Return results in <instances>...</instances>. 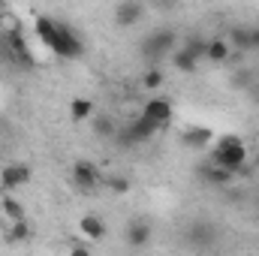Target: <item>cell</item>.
I'll use <instances>...</instances> for the list:
<instances>
[{"label": "cell", "mask_w": 259, "mask_h": 256, "mask_svg": "<svg viewBox=\"0 0 259 256\" xmlns=\"http://www.w3.org/2000/svg\"><path fill=\"white\" fill-rule=\"evenodd\" d=\"M0 24H3V9H0Z\"/></svg>", "instance_id": "obj_27"}, {"label": "cell", "mask_w": 259, "mask_h": 256, "mask_svg": "<svg viewBox=\"0 0 259 256\" xmlns=\"http://www.w3.org/2000/svg\"><path fill=\"white\" fill-rule=\"evenodd\" d=\"M229 55H232V46H229L226 36H211L208 39V52H205V61L208 64H226Z\"/></svg>", "instance_id": "obj_14"}, {"label": "cell", "mask_w": 259, "mask_h": 256, "mask_svg": "<svg viewBox=\"0 0 259 256\" xmlns=\"http://www.w3.org/2000/svg\"><path fill=\"white\" fill-rule=\"evenodd\" d=\"M78 232L88 238V241H103L106 235H109V226H106V220L103 217H97V214H84L81 220H78Z\"/></svg>", "instance_id": "obj_12"}, {"label": "cell", "mask_w": 259, "mask_h": 256, "mask_svg": "<svg viewBox=\"0 0 259 256\" xmlns=\"http://www.w3.org/2000/svg\"><path fill=\"white\" fill-rule=\"evenodd\" d=\"M69 118H72L75 124L91 121V118H94V100H88V97H75V100L69 103Z\"/></svg>", "instance_id": "obj_17"}, {"label": "cell", "mask_w": 259, "mask_h": 256, "mask_svg": "<svg viewBox=\"0 0 259 256\" xmlns=\"http://www.w3.org/2000/svg\"><path fill=\"white\" fill-rule=\"evenodd\" d=\"M69 253H75V256H88V253H91V244H84V241H75V244L69 247Z\"/></svg>", "instance_id": "obj_25"}, {"label": "cell", "mask_w": 259, "mask_h": 256, "mask_svg": "<svg viewBox=\"0 0 259 256\" xmlns=\"http://www.w3.org/2000/svg\"><path fill=\"white\" fill-rule=\"evenodd\" d=\"M211 163L226 166V169H232L235 175H241V172L247 169V145L241 142V136H235V133L220 136L217 145H214V151H211Z\"/></svg>", "instance_id": "obj_2"}, {"label": "cell", "mask_w": 259, "mask_h": 256, "mask_svg": "<svg viewBox=\"0 0 259 256\" xmlns=\"http://www.w3.org/2000/svg\"><path fill=\"white\" fill-rule=\"evenodd\" d=\"M160 130H163V127H160L157 121H151L148 115H136L127 127H118L115 142H118L121 148H136V145H145V142H151V139H154Z\"/></svg>", "instance_id": "obj_4"}, {"label": "cell", "mask_w": 259, "mask_h": 256, "mask_svg": "<svg viewBox=\"0 0 259 256\" xmlns=\"http://www.w3.org/2000/svg\"><path fill=\"white\" fill-rule=\"evenodd\" d=\"M250 81H253V72H250V69H241V72L232 78V84H235V88H241V84H250Z\"/></svg>", "instance_id": "obj_24"}, {"label": "cell", "mask_w": 259, "mask_h": 256, "mask_svg": "<svg viewBox=\"0 0 259 256\" xmlns=\"http://www.w3.org/2000/svg\"><path fill=\"white\" fill-rule=\"evenodd\" d=\"M169 61H172V66H175L178 72H187V75H190V72H196V66H199V61H196L187 49H181V46L169 55Z\"/></svg>", "instance_id": "obj_18"}, {"label": "cell", "mask_w": 259, "mask_h": 256, "mask_svg": "<svg viewBox=\"0 0 259 256\" xmlns=\"http://www.w3.org/2000/svg\"><path fill=\"white\" fill-rule=\"evenodd\" d=\"M106 190L118 193V196H130L133 184H130L127 175H109V178H106Z\"/></svg>", "instance_id": "obj_22"}, {"label": "cell", "mask_w": 259, "mask_h": 256, "mask_svg": "<svg viewBox=\"0 0 259 256\" xmlns=\"http://www.w3.org/2000/svg\"><path fill=\"white\" fill-rule=\"evenodd\" d=\"M256 55H259V52H256Z\"/></svg>", "instance_id": "obj_29"}, {"label": "cell", "mask_w": 259, "mask_h": 256, "mask_svg": "<svg viewBox=\"0 0 259 256\" xmlns=\"http://www.w3.org/2000/svg\"><path fill=\"white\" fill-rule=\"evenodd\" d=\"M0 217H3L6 223H12V220H21V217H24V205H21V202H18L9 190L0 196Z\"/></svg>", "instance_id": "obj_15"}, {"label": "cell", "mask_w": 259, "mask_h": 256, "mask_svg": "<svg viewBox=\"0 0 259 256\" xmlns=\"http://www.w3.org/2000/svg\"><path fill=\"white\" fill-rule=\"evenodd\" d=\"M3 39H6L9 58H15L21 66H33V64H36V61H33V55H30V49H27V39L21 36V30H18V27H12Z\"/></svg>", "instance_id": "obj_7"}, {"label": "cell", "mask_w": 259, "mask_h": 256, "mask_svg": "<svg viewBox=\"0 0 259 256\" xmlns=\"http://www.w3.org/2000/svg\"><path fill=\"white\" fill-rule=\"evenodd\" d=\"M178 39H181V36H178L172 27H160V30H154V33H148V36L142 39L139 52H142V58H145L148 64L154 66L157 61L169 58V55L178 49Z\"/></svg>", "instance_id": "obj_3"}, {"label": "cell", "mask_w": 259, "mask_h": 256, "mask_svg": "<svg viewBox=\"0 0 259 256\" xmlns=\"http://www.w3.org/2000/svg\"><path fill=\"white\" fill-rule=\"evenodd\" d=\"M214 142V130L211 127H202V124H193V127H184L181 133V145L193 148V151H202Z\"/></svg>", "instance_id": "obj_10"}, {"label": "cell", "mask_w": 259, "mask_h": 256, "mask_svg": "<svg viewBox=\"0 0 259 256\" xmlns=\"http://www.w3.org/2000/svg\"><path fill=\"white\" fill-rule=\"evenodd\" d=\"M142 115H148L151 121H157L160 127H166L172 121V103L166 97H151L145 106H142Z\"/></svg>", "instance_id": "obj_11"}, {"label": "cell", "mask_w": 259, "mask_h": 256, "mask_svg": "<svg viewBox=\"0 0 259 256\" xmlns=\"http://www.w3.org/2000/svg\"><path fill=\"white\" fill-rule=\"evenodd\" d=\"M151 238H154V226L148 220H133L124 229V241H127L130 247H148Z\"/></svg>", "instance_id": "obj_9"}, {"label": "cell", "mask_w": 259, "mask_h": 256, "mask_svg": "<svg viewBox=\"0 0 259 256\" xmlns=\"http://www.w3.org/2000/svg\"><path fill=\"white\" fill-rule=\"evenodd\" d=\"M33 30H36V36H39V39H42L58 58H64V61H75V58L84 55V42H81V36H78L69 24L58 21V18L36 15Z\"/></svg>", "instance_id": "obj_1"}, {"label": "cell", "mask_w": 259, "mask_h": 256, "mask_svg": "<svg viewBox=\"0 0 259 256\" xmlns=\"http://www.w3.org/2000/svg\"><path fill=\"white\" fill-rule=\"evenodd\" d=\"M145 18V6L139 3V0H121L118 6H115V24L118 27H133V24H139Z\"/></svg>", "instance_id": "obj_8"}, {"label": "cell", "mask_w": 259, "mask_h": 256, "mask_svg": "<svg viewBox=\"0 0 259 256\" xmlns=\"http://www.w3.org/2000/svg\"><path fill=\"white\" fill-rule=\"evenodd\" d=\"M256 94H259V84H256Z\"/></svg>", "instance_id": "obj_28"}, {"label": "cell", "mask_w": 259, "mask_h": 256, "mask_svg": "<svg viewBox=\"0 0 259 256\" xmlns=\"http://www.w3.org/2000/svg\"><path fill=\"white\" fill-rule=\"evenodd\" d=\"M94 136L100 139H115L118 136V124L109 115H94Z\"/></svg>", "instance_id": "obj_21"}, {"label": "cell", "mask_w": 259, "mask_h": 256, "mask_svg": "<svg viewBox=\"0 0 259 256\" xmlns=\"http://www.w3.org/2000/svg\"><path fill=\"white\" fill-rule=\"evenodd\" d=\"M30 238H33V226L27 223V217L9 223V229H6V241L9 244H21V241H30Z\"/></svg>", "instance_id": "obj_16"}, {"label": "cell", "mask_w": 259, "mask_h": 256, "mask_svg": "<svg viewBox=\"0 0 259 256\" xmlns=\"http://www.w3.org/2000/svg\"><path fill=\"white\" fill-rule=\"evenodd\" d=\"M178 46L187 49L196 61H205V52H208V39H205V36H199V33H187V36H181Z\"/></svg>", "instance_id": "obj_19"}, {"label": "cell", "mask_w": 259, "mask_h": 256, "mask_svg": "<svg viewBox=\"0 0 259 256\" xmlns=\"http://www.w3.org/2000/svg\"><path fill=\"white\" fill-rule=\"evenodd\" d=\"M226 39H229V46H232V49L250 52V27L235 24V27H229V30H226Z\"/></svg>", "instance_id": "obj_20"}, {"label": "cell", "mask_w": 259, "mask_h": 256, "mask_svg": "<svg viewBox=\"0 0 259 256\" xmlns=\"http://www.w3.org/2000/svg\"><path fill=\"white\" fill-rule=\"evenodd\" d=\"M250 52H259V24L250 27Z\"/></svg>", "instance_id": "obj_26"}, {"label": "cell", "mask_w": 259, "mask_h": 256, "mask_svg": "<svg viewBox=\"0 0 259 256\" xmlns=\"http://www.w3.org/2000/svg\"><path fill=\"white\" fill-rule=\"evenodd\" d=\"M30 169L24 166V163H9L3 172H0V190H18V187H24V184H30Z\"/></svg>", "instance_id": "obj_6"}, {"label": "cell", "mask_w": 259, "mask_h": 256, "mask_svg": "<svg viewBox=\"0 0 259 256\" xmlns=\"http://www.w3.org/2000/svg\"><path fill=\"white\" fill-rule=\"evenodd\" d=\"M163 81H166V75H163V69H157V66H151V69L142 75V88H145V91H157V88H163Z\"/></svg>", "instance_id": "obj_23"}, {"label": "cell", "mask_w": 259, "mask_h": 256, "mask_svg": "<svg viewBox=\"0 0 259 256\" xmlns=\"http://www.w3.org/2000/svg\"><path fill=\"white\" fill-rule=\"evenodd\" d=\"M72 184H75L78 190L91 193V190H97L103 181H100V172H97L94 163H88V160H75V163H72Z\"/></svg>", "instance_id": "obj_5"}, {"label": "cell", "mask_w": 259, "mask_h": 256, "mask_svg": "<svg viewBox=\"0 0 259 256\" xmlns=\"http://www.w3.org/2000/svg\"><path fill=\"white\" fill-rule=\"evenodd\" d=\"M202 181H205V184H211V187H229V184L235 181V172L208 160V166L202 169Z\"/></svg>", "instance_id": "obj_13"}]
</instances>
